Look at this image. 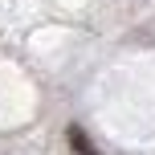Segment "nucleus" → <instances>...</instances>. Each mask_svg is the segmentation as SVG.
Masks as SVG:
<instances>
[{
  "mask_svg": "<svg viewBox=\"0 0 155 155\" xmlns=\"http://www.w3.org/2000/svg\"><path fill=\"white\" fill-rule=\"evenodd\" d=\"M70 147H74L78 155H98V151L90 147V139H86V131H82V127H70Z\"/></svg>",
  "mask_w": 155,
  "mask_h": 155,
  "instance_id": "f257e3e1",
  "label": "nucleus"
}]
</instances>
